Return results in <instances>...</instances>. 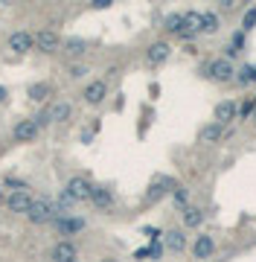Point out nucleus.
Returning a JSON list of instances; mask_svg holds the SVG:
<instances>
[{
	"label": "nucleus",
	"instance_id": "obj_26",
	"mask_svg": "<svg viewBox=\"0 0 256 262\" xmlns=\"http://www.w3.org/2000/svg\"><path fill=\"white\" fill-rule=\"evenodd\" d=\"M239 82H256V67H242V73H239Z\"/></svg>",
	"mask_w": 256,
	"mask_h": 262
},
{
	"label": "nucleus",
	"instance_id": "obj_8",
	"mask_svg": "<svg viewBox=\"0 0 256 262\" xmlns=\"http://www.w3.org/2000/svg\"><path fill=\"white\" fill-rule=\"evenodd\" d=\"M52 225H55V230H58L61 236H73V233H82V230H85V219H76V216H61V219H55Z\"/></svg>",
	"mask_w": 256,
	"mask_h": 262
},
{
	"label": "nucleus",
	"instance_id": "obj_14",
	"mask_svg": "<svg viewBox=\"0 0 256 262\" xmlns=\"http://www.w3.org/2000/svg\"><path fill=\"white\" fill-rule=\"evenodd\" d=\"M236 114H239V105L233 102V99H227V102H219V105H216V122H219V125H222V122L236 120Z\"/></svg>",
	"mask_w": 256,
	"mask_h": 262
},
{
	"label": "nucleus",
	"instance_id": "obj_32",
	"mask_svg": "<svg viewBox=\"0 0 256 262\" xmlns=\"http://www.w3.org/2000/svg\"><path fill=\"white\" fill-rule=\"evenodd\" d=\"M0 198H3V192H0Z\"/></svg>",
	"mask_w": 256,
	"mask_h": 262
},
{
	"label": "nucleus",
	"instance_id": "obj_24",
	"mask_svg": "<svg viewBox=\"0 0 256 262\" xmlns=\"http://www.w3.org/2000/svg\"><path fill=\"white\" fill-rule=\"evenodd\" d=\"M166 29H169V32H181V29H184V15H181V12L166 15Z\"/></svg>",
	"mask_w": 256,
	"mask_h": 262
},
{
	"label": "nucleus",
	"instance_id": "obj_23",
	"mask_svg": "<svg viewBox=\"0 0 256 262\" xmlns=\"http://www.w3.org/2000/svg\"><path fill=\"white\" fill-rule=\"evenodd\" d=\"M219 29V15L216 12H201V32H216Z\"/></svg>",
	"mask_w": 256,
	"mask_h": 262
},
{
	"label": "nucleus",
	"instance_id": "obj_28",
	"mask_svg": "<svg viewBox=\"0 0 256 262\" xmlns=\"http://www.w3.org/2000/svg\"><path fill=\"white\" fill-rule=\"evenodd\" d=\"M175 204L187 210V190H184V187H175Z\"/></svg>",
	"mask_w": 256,
	"mask_h": 262
},
{
	"label": "nucleus",
	"instance_id": "obj_3",
	"mask_svg": "<svg viewBox=\"0 0 256 262\" xmlns=\"http://www.w3.org/2000/svg\"><path fill=\"white\" fill-rule=\"evenodd\" d=\"M50 260L52 262H76V260H79V248L70 242V239H61V242L52 245Z\"/></svg>",
	"mask_w": 256,
	"mask_h": 262
},
{
	"label": "nucleus",
	"instance_id": "obj_6",
	"mask_svg": "<svg viewBox=\"0 0 256 262\" xmlns=\"http://www.w3.org/2000/svg\"><path fill=\"white\" fill-rule=\"evenodd\" d=\"M38 125H35L32 117H26V120H17L15 122V128H12V137L17 140V143H32L35 137H38Z\"/></svg>",
	"mask_w": 256,
	"mask_h": 262
},
{
	"label": "nucleus",
	"instance_id": "obj_29",
	"mask_svg": "<svg viewBox=\"0 0 256 262\" xmlns=\"http://www.w3.org/2000/svg\"><path fill=\"white\" fill-rule=\"evenodd\" d=\"M254 23H256V9H248V15H245V26H242V29H251Z\"/></svg>",
	"mask_w": 256,
	"mask_h": 262
},
{
	"label": "nucleus",
	"instance_id": "obj_1",
	"mask_svg": "<svg viewBox=\"0 0 256 262\" xmlns=\"http://www.w3.org/2000/svg\"><path fill=\"white\" fill-rule=\"evenodd\" d=\"M26 219L32 225H50L58 219V210H55V201L52 198H41V201H32V207L26 213Z\"/></svg>",
	"mask_w": 256,
	"mask_h": 262
},
{
	"label": "nucleus",
	"instance_id": "obj_15",
	"mask_svg": "<svg viewBox=\"0 0 256 262\" xmlns=\"http://www.w3.org/2000/svg\"><path fill=\"white\" fill-rule=\"evenodd\" d=\"M70 114H73V105H70L67 99H58V102L50 105V120H52V122L70 120Z\"/></svg>",
	"mask_w": 256,
	"mask_h": 262
},
{
	"label": "nucleus",
	"instance_id": "obj_30",
	"mask_svg": "<svg viewBox=\"0 0 256 262\" xmlns=\"http://www.w3.org/2000/svg\"><path fill=\"white\" fill-rule=\"evenodd\" d=\"M93 6H96V9H108V6H111V0H93Z\"/></svg>",
	"mask_w": 256,
	"mask_h": 262
},
{
	"label": "nucleus",
	"instance_id": "obj_19",
	"mask_svg": "<svg viewBox=\"0 0 256 262\" xmlns=\"http://www.w3.org/2000/svg\"><path fill=\"white\" fill-rule=\"evenodd\" d=\"M61 47H64L67 55H85V52H87V41H85V38H64V41H61Z\"/></svg>",
	"mask_w": 256,
	"mask_h": 262
},
{
	"label": "nucleus",
	"instance_id": "obj_31",
	"mask_svg": "<svg viewBox=\"0 0 256 262\" xmlns=\"http://www.w3.org/2000/svg\"><path fill=\"white\" fill-rule=\"evenodd\" d=\"M254 122H256V111H254Z\"/></svg>",
	"mask_w": 256,
	"mask_h": 262
},
{
	"label": "nucleus",
	"instance_id": "obj_22",
	"mask_svg": "<svg viewBox=\"0 0 256 262\" xmlns=\"http://www.w3.org/2000/svg\"><path fill=\"white\" fill-rule=\"evenodd\" d=\"M184 29L201 32V12H184Z\"/></svg>",
	"mask_w": 256,
	"mask_h": 262
},
{
	"label": "nucleus",
	"instance_id": "obj_10",
	"mask_svg": "<svg viewBox=\"0 0 256 262\" xmlns=\"http://www.w3.org/2000/svg\"><path fill=\"white\" fill-rule=\"evenodd\" d=\"M90 204L96 210H111L114 207V192L108 190V187H93L90 192Z\"/></svg>",
	"mask_w": 256,
	"mask_h": 262
},
{
	"label": "nucleus",
	"instance_id": "obj_9",
	"mask_svg": "<svg viewBox=\"0 0 256 262\" xmlns=\"http://www.w3.org/2000/svg\"><path fill=\"white\" fill-rule=\"evenodd\" d=\"M82 96H85L87 105H99L105 96H108V85H105L102 79H96V82H90V85L85 87V93H82Z\"/></svg>",
	"mask_w": 256,
	"mask_h": 262
},
{
	"label": "nucleus",
	"instance_id": "obj_18",
	"mask_svg": "<svg viewBox=\"0 0 256 262\" xmlns=\"http://www.w3.org/2000/svg\"><path fill=\"white\" fill-rule=\"evenodd\" d=\"M163 242H166V248H169L172 254H181V251H184V248H187V236H184V233H181V230H169V233H166V239H163Z\"/></svg>",
	"mask_w": 256,
	"mask_h": 262
},
{
	"label": "nucleus",
	"instance_id": "obj_33",
	"mask_svg": "<svg viewBox=\"0 0 256 262\" xmlns=\"http://www.w3.org/2000/svg\"><path fill=\"white\" fill-rule=\"evenodd\" d=\"M108 262H114V260H108Z\"/></svg>",
	"mask_w": 256,
	"mask_h": 262
},
{
	"label": "nucleus",
	"instance_id": "obj_20",
	"mask_svg": "<svg viewBox=\"0 0 256 262\" xmlns=\"http://www.w3.org/2000/svg\"><path fill=\"white\" fill-rule=\"evenodd\" d=\"M219 137H222V125H219V122H210V125H204V128H201V134H198V140H201V143H216Z\"/></svg>",
	"mask_w": 256,
	"mask_h": 262
},
{
	"label": "nucleus",
	"instance_id": "obj_21",
	"mask_svg": "<svg viewBox=\"0 0 256 262\" xmlns=\"http://www.w3.org/2000/svg\"><path fill=\"white\" fill-rule=\"evenodd\" d=\"M201 222H204V213H201L198 207H187L184 210V225L187 227H198Z\"/></svg>",
	"mask_w": 256,
	"mask_h": 262
},
{
	"label": "nucleus",
	"instance_id": "obj_17",
	"mask_svg": "<svg viewBox=\"0 0 256 262\" xmlns=\"http://www.w3.org/2000/svg\"><path fill=\"white\" fill-rule=\"evenodd\" d=\"M52 87L47 85V82H32V85L26 87V96L32 99V102H44V99H50Z\"/></svg>",
	"mask_w": 256,
	"mask_h": 262
},
{
	"label": "nucleus",
	"instance_id": "obj_16",
	"mask_svg": "<svg viewBox=\"0 0 256 262\" xmlns=\"http://www.w3.org/2000/svg\"><path fill=\"white\" fill-rule=\"evenodd\" d=\"M213 248H216L213 236H198L195 245H192V254H195V260H207V257L213 254Z\"/></svg>",
	"mask_w": 256,
	"mask_h": 262
},
{
	"label": "nucleus",
	"instance_id": "obj_25",
	"mask_svg": "<svg viewBox=\"0 0 256 262\" xmlns=\"http://www.w3.org/2000/svg\"><path fill=\"white\" fill-rule=\"evenodd\" d=\"M67 73H70V79H85L90 70H87V64H70Z\"/></svg>",
	"mask_w": 256,
	"mask_h": 262
},
{
	"label": "nucleus",
	"instance_id": "obj_4",
	"mask_svg": "<svg viewBox=\"0 0 256 262\" xmlns=\"http://www.w3.org/2000/svg\"><path fill=\"white\" fill-rule=\"evenodd\" d=\"M35 47L41 52H58L61 50V35L55 32V29H41V32L35 35Z\"/></svg>",
	"mask_w": 256,
	"mask_h": 262
},
{
	"label": "nucleus",
	"instance_id": "obj_7",
	"mask_svg": "<svg viewBox=\"0 0 256 262\" xmlns=\"http://www.w3.org/2000/svg\"><path fill=\"white\" fill-rule=\"evenodd\" d=\"M32 201H35V198L26 190H17V192H12V195L6 198V207L12 210V213H23V216H26L29 207H32Z\"/></svg>",
	"mask_w": 256,
	"mask_h": 262
},
{
	"label": "nucleus",
	"instance_id": "obj_2",
	"mask_svg": "<svg viewBox=\"0 0 256 262\" xmlns=\"http://www.w3.org/2000/svg\"><path fill=\"white\" fill-rule=\"evenodd\" d=\"M64 192H67L73 201H90V192H93V184L87 181V178H82V175H76V178H70L67 187H64Z\"/></svg>",
	"mask_w": 256,
	"mask_h": 262
},
{
	"label": "nucleus",
	"instance_id": "obj_12",
	"mask_svg": "<svg viewBox=\"0 0 256 262\" xmlns=\"http://www.w3.org/2000/svg\"><path fill=\"white\" fill-rule=\"evenodd\" d=\"M169 52H172V47L166 44V41H154L152 47L146 50V58H149L152 64H163V61L169 58Z\"/></svg>",
	"mask_w": 256,
	"mask_h": 262
},
{
	"label": "nucleus",
	"instance_id": "obj_27",
	"mask_svg": "<svg viewBox=\"0 0 256 262\" xmlns=\"http://www.w3.org/2000/svg\"><path fill=\"white\" fill-rule=\"evenodd\" d=\"M35 120V125H38V128H47V125H50V108H47V111H41V114H38V117H32Z\"/></svg>",
	"mask_w": 256,
	"mask_h": 262
},
{
	"label": "nucleus",
	"instance_id": "obj_5",
	"mask_svg": "<svg viewBox=\"0 0 256 262\" xmlns=\"http://www.w3.org/2000/svg\"><path fill=\"white\" fill-rule=\"evenodd\" d=\"M9 50L17 52V55H23V52H29L35 47V35H29L26 29H15V32L9 35Z\"/></svg>",
	"mask_w": 256,
	"mask_h": 262
},
{
	"label": "nucleus",
	"instance_id": "obj_13",
	"mask_svg": "<svg viewBox=\"0 0 256 262\" xmlns=\"http://www.w3.org/2000/svg\"><path fill=\"white\" fill-rule=\"evenodd\" d=\"M166 187L175 190V181H172V178H157L152 187H149V192H146V204H152V201H157V198H163V192H169Z\"/></svg>",
	"mask_w": 256,
	"mask_h": 262
},
{
	"label": "nucleus",
	"instance_id": "obj_11",
	"mask_svg": "<svg viewBox=\"0 0 256 262\" xmlns=\"http://www.w3.org/2000/svg\"><path fill=\"white\" fill-rule=\"evenodd\" d=\"M233 73H236V70H233V64H230L227 58H216V61L210 64V76H213L216 82H227Z\"/></svg>",
	"mask_w": 256,
	"mask_h": 262
}]
</instances>
